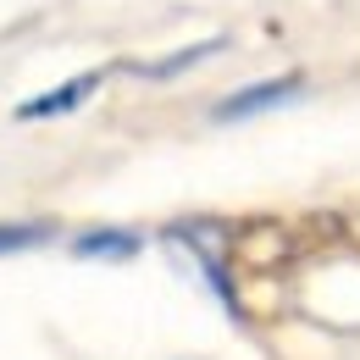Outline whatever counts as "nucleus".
Segmentation results:
<instances>
[{"label": "nucleus", "mask_w": 360, "mask_h": 360, "mask_svg": "<svg viewBox=\"0 0 360 360\" xmlns=\"http://www.w3.org/2000/svg\"><path fill=\"white\" fill-rule=\"evenodd\" d=\"M227 39L222 34H211V39H200V45L178 50V56H167V61H122V72H134V78H178V72H188L194 61H205V56H217Z\"/></svg>", "instance_id": "20e7f679"}, {"label": "nucleus", "mask_w": 360, "mask_h": 360, "mask_svg": "<svg viewBox=\"0 0 360 360\" xmlns=\"http://www.w3.org/2000/svg\"><path fill=\"white\" fill-rule=\"evenodd\" d=\"M300 89H305V78H300V72H283V78H266V84H250V89L227 94L211 117H217V122H244V117H261L271 105H288Z\"/></svg>", "instance_id": "f257e3e1"}, {"label": "nucleus", "mask_w": 360, "mask_h": 360, "mask_svg": "<svg viewBox=\"0 0 360 360\" xmlns=\"http://www.w3.org/2000/svg\"><path fill=\"white\" fill-rule=\"evenodd\" d=\"M105 84V72H78V78H67L61 89H45L34 94V100H22L17 105V122H45V117H67V111H78L94 89Z\"/></svg>", "instance_id": "f03ea898"}, {"label": "nucleus", "mask_w": 360, "mask_h": 360, "mask_svg": "<svg viewBox=\"0 0 360 360\" xmlns=\"http://www.w3.org/2000/svg\"><path fill=\"white\" fill-rule=\"evenodd\" d=\"M144 250V238L128 233V227H94L84 238H72V255L78 261H134Z\"/></svg>", "instance_id": "7ed1b4c3"}, {"label": "nucleus", "mask_w": 360, "mask_h": 360, "mask_svg": "<svg viewBox=\"0 0 360 360\" xmlns=\"http://www.w3.org/2000/svg\"><path fill=\"white\" fill-rule=\"evenodd\" d=\"M56 238V222H0V255H22Z\"/></svg>", "instance_id": "39448f33"}]
</instances>
